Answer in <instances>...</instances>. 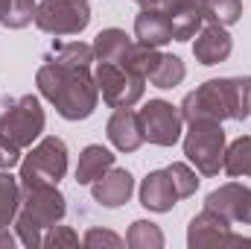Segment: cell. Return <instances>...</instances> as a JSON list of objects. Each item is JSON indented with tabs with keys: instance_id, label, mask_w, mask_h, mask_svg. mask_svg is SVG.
I'll return each mask as SVG.
<instances>
[{
	"instance_id": "obj_20",
	"label": "cell",
	"mask_w": 251,
	"mask_h": 249,
	"mask_svg": "<svg viewBox=\"0 0 251 249\" xmlns=\"http://www.w3.org/2000/svg\"><path fill=\"white\" fill-rule=\"evenodd\" d=\"M21 179L12 173H0V229H9L21 208Z\"/></svg>"
},
{
	"instance_id": "obj_26",
	"label": "cell",
	"mask_w": 251,
	"mask_h": 249,
	"mask_svg": "<svg viewBox=\"0 0 251 249\" xmlns=\"http://www.w3.org/2000/svg\"><path fill=\"white\" fill-rule=\"evenodd\" d=\"M231 85V121H246L251 115V76H234Z\"/></svg>"
},
{
	"instance_id": "obj_16",
	"label": "cell",
	"mask_w": 251,
	"mask_h": 249,
	"mask_svg": "<svg viewBox=\"0 0 251 249\" xmlns=\"http://www.w3.org/2000/svg\"><path fill=\"white\" fill-rule=\"evenodd\" d=\"M176 202H178V193H176V185H173V179H170L167 170H152L143 179V185H140V205L143 208L164 214Z\"/></svg>"
},
{
	"instance_id": "obj_24",
	"label": "cell",
	"mask_w": 251,
	"mask_h": 249,
	"mask_svg": "<svg viewBox=\"0 0 251 249\" xmlns=\"http://www.w3.org/2000/svg\"><path fill=\"white\" fill-rule=\"evenodd\" d=\"M243 18V0H204V21L234 27Z\"/></svg>"
},
{
	"instance_id": "obj_33",
	"label": "cell",
	"mask_w": 251,
	"mask_h": 249,
	"mask_svg": "<svg viewBox=\"0 0 251 249\" xmlns=\"http://www.w3.org/2000/svg\"><path fill=\"white\" fill-rule=\"evenodd\" d=\"M12 247H15V238L6 229H0V249H12Z\"/></svg>"
},
{
	"instance_id": "obj_2",
	"label": "cell",
	"mask_w": 251,
	"mask_h": 249,
	"mask_svg": "<svg viewBox=\"0 0 251 249\" xmlns=\"http://www.w3.org/2000/svg\"><path fill=\"white\" fill-rule=\"evenodd\" d=\"M67 214L64 196L56 185H29L21 193V208L15 217V229L21 244L29 249L41 247L44 241V229H53L56 223H62Z\"/></svg>"
},
{
	"instance_id": "obj_15",
	"label": "cell",
	"mask_w": 251,
	"mask_h": 249,
	"mask_svg": "<svg viewBox=\"0 0 251 249\" xmlns=\"http://www.w3.org/2000/svg\"><path fill=\"white\" fill-rule=\"evenodd\" d=\"M108 141L120 150V153H134L146 138H143V126H140V115L131 109H114L111 121L105 126Z\"/></svg>"
},
{
	"instance_id": "obj_27",
	"label": "cell",
	"mask_w": 251,
	"mask_h": 249,
	"mask_svg": "<svg viewBox=\"0 0 251 249\" xmlns=\"http://www.w3.org/2000/svg\"><path fill=\"white\" fill-rule=\"evenodd\" d=\"M167 173H170V179H173V185H176L178 199H187V196L196 193V187H199V176H196V170H193L190 164L176 161V164L167 167Z\"/></svg>"
},
{
	"instance_id": "obj_30",
	"label": "cell",
	"mask_w": 251,
	"mask_h": 249,
	"mask_svg": "<svg viewBox=\"0 0 251 249\" xmlns=\"http://www.w3.org/2000/svg\"><path fill=\"white\" fill-rule=\"evenodd\" d=\"M41 247L47 249H62V247H79V235L70 229V226H53V229H47V235H44V241H41Z\"/></svg>"
},
{
	"instance_id": "obj_22",
	"label": "cell",
	"mask_w": 251,
	"mask_h": 249,
	"mask_svg": "<svg viewBox=\"0 0 251 249\" xmlns=\"http://www.w3.org/2000/svg\"><path fill=\"white\" fill-rule=\"evenodd\" d=\"M161 62V53H158V47H149V44H131V50H128V56H126L123 67H128L131 73H137V76H143V79H149L152 76V70L158 67Z\"/></svg>"
},
{
	"instance_id": "obj_3",
	"label": "cell",
	"mask_w": 251,
	"mask_h": 249,
	"mask_svg": "<svg viewBox=\"0 0 251 249\" xmlns=\"http://www.w3.org/2000/svg\"><path fill=\"white\" fill-rule=\"evenodd\" d=\"M44 124H47V118H44L38 97L24 94V97L6 103V112L0 115V141L15 150H26L44 132Z\"/></svg>"
},
{
	"instance_id": "obj_35",
	"label": "cell",
	"mask_w": 251,
	"mask_h": 249,
	"mask_svg": "<svg viewBox=\"0 0 251 249\" xmlns=\"http://www.w3.org/2000/svg\"><path fill=\"white\" fill-rule=\"evenodd\" d=\"M137 3H143V0H137Z\"/></svg>"
},
{
	"instance_id": "obj_10",
	"label": "cell",
	"mask_w": 251,
	"mask_h": 249,
	"mask_svg": "<svg viewBox=\"0 0 251 249\" xmlns=\"http://www.w3.org/2000/svg\"><path fill=\"white\" fill-rule=\"evenodd\" d=\"M143 6L164 12L173 30V41L193 38L204 24V0H143Z\"/></svg>"
},
{
	"instance_id": "obj_4",
	"label": "cell",
	"mask_w": 251,
	"mask_h": 249,
	"mask_svg": "<svg viewBox=\"0 0 251 249\" xmlns=\"http://www.w3.org/2000/svg\"><path fill=\"white\" fill-rule=\"evenodd\" d=\"M67 173V144L56 135H47L44 141H38L26 158L21 161V187L29 185H59Z\"/></svg>"
},
{
	"instance_id": "obj_14",
	"label": "cell",
	"mask_w": 251,
	"mask_h": 249,
	"mask_svg": "<svg viewBox=\"0 0 251 249\" xmlns=\"http://www.w3.org/2000/svg\"><path fill=\"white\" fill-rule=\"evenodd\" d=\"M131 190H134V179H131V173L123 170V167H111L97 182H91L94 199L100 205H105V208H120V205H126L128 196H131Z\"/></svg>"
},
{
	"instance_id": "obj_28",
	"label": "cell",
	"mask_w": 251,
	"mask_h": 249,
	"mask_svg": "<svg viewBox=\"0 0 251 249\" xmlns=\"http://www.w3.org/2000/svg\"><path fill=\"white\" fill-rule=\"evenodd\" d=\"M50 59H59V62H73V64H91V62H94V47H91V44H82V41L59 44V47H53Z\"/></svg>"
},
{
	"instance_id": "obj_6",
	"label": "cell",
	"mask_w": 251,
	"mask_h": 249,
	"mask_svg": "<svg viewBox=\"0 0 251 249\" xmlns=\"http://www.w3.org/2000/svg\"><path fill=\"white\" fill-rule=\"evenodd\" d=\"M225 132L222 124H190V132L184 138V156L201 176H216L225 161Z\"/></svg>"
},
{
	"instance_id": "obj_11",
	"label": "cell",
	"mask_w": 251,
	"mask_h": 249,
	"mask_svg": "<svg viewBox=\"0 0 251 249\" xmlns=\"http://www.w3.org/2000/svg\"><path fill=\"white\" fill-rule=\"evenodd\" d=\"M231 244V220L222 217L213 208H204L196 214L187 226V247L190 249H228Z\"/></svg>"
},
{
	"instance_id": "obj_12",
	"label": "cell",
	"mask_w": 251,
	"mask_h": 249,
	"mask_svg": "<svg viewBox=\"0 0 251 249\" xmlns=\"http://www.w3.org/2000/svg\"><path fill=\"white\" fill-rule=\"evenodd\" d=\"M204 208L219 211L231 223H246V226H251V187L228 182V185L216 187L213 193H207Z\"/></svg>"
},
{
	"instance_id": "obj_18",
	"label": "cell",
	"mask_w": 251,
	"mask_h": 249,
	"mask_svg": "<svg viewBox=\"0 0 251 249\" xmlns=\"http://www.w3.org/2000/svg\"><path fill=\"white\" fill-rule=\"evenodd\" d=\"M114 167V153L105 150L102 144H91L82 150L79 156V164H76V182L79 185H91L97 182L102 173H108Z\"/></svg>"
},
{
	"instance_id": "obj_9",
	"label": "cell",
	"mask_w": 251,
	"mask_h": 249,
	"mask_svg": "<svg viewBox=\"0 0 251 249\" xmlns=\"http://www.w3.org/2000/svg\"><path fill=\"white\" fill-rule=\"evenodd\" d=\"M140 126H143V138L149 144L158 147H173L181 138V109L167 103V100H149L140 112Z\"/></svg>"
},
{
	"instance_id": "obj_5",
	"label": "cell",
	"mask_w": 251,
	"mask_h": 249,
	"mask_svg": "<svg viewBox=\"0 0 251 249\" xmlns=\"http://www.w3.org/2000/svg\"><path fill=\"white\" fill-rule=\"evenodd\" d=\"M187 124H222L231 118V85L228 79H207L190 91L178 106Z\"/></svg>"
},
{
	"instance_id": "obj_13",
	"label": "cell",
	"mask_w": 251,
	"mask_h": 249,
	"mask_svg": "<svg viewBox=\"0 0 251 249\" xmlns=\"http://www.w3.org/2000/svg\"><path fill=\"white\" fill-rule=\"evenodd\" d=\"M231 50H234V41H231V35L225 32V27L207 24V27H201V30L196 32V41H193V56H196V62L219 64L231 56Z\"/></svg>"
},
{
	"instance_id": "obj_17",
	"label": "cell",
	"mask_w": 251,
	"mask_h": 249,
	"mask_svg": "<svg viewBox=\"0 0 251 249\" xmlns=\"http://www.w3.org/2000/svg\"><path fill=\"white\" fill-rule=\"evenodd\" d=\"M134 35H137L140 44H149V47H161V44L173 41L170 21L164 18V12L149 9V6H143L134 18Z\"/></svg>"
},
{
	"instance_id": "obj_29",
	"label": "cell",
	"mask_w": 251,
	"mask_h": 249,
	"mask_svg": "<svg viewBox=\"0 0 251 249\" xmlns=\"http://www.w3.org/2000/svg\"><path fill=\"white\" fill-rule=\"evenodd\" d=\"M35 9H38L35 0H12L9 18H6L3 27H9V30H21V27L32 24V21H35Z\"/></svg>"
},
{
	"instance_id": "obj_7",
	"label": "cell",
	"mask_w": 251,
	"mask_h": 249,
	"mask_svg": "<svg viewBox=\"0 0 251 249\" xmlns=\"http://www.w3.org/2000/svg\"><path fill=\"white\" fill-rule=\"evenodd\" d=\"M88 24V0H41L35 9V27L50 35H79Z\"/></svg>"
},
{
	"instance_id": "obj_21",
	"label": "cell",
	"mask_w": 251,
	"mask_h": 249,
	"mask_svg": "<svg viewBox=\"0 0 251 249\" xmlns=\"http://www.w3.org/2000/svg\"><path fill=\"white\" fill-rule=\"evenodd\" d=\"M222 170L234 179L240 176H251V135L237 138L234 144L225 147V161H222Z\"/></svg>"
},
{
	"instance_id": "obj_1",
	"label": "cell",
	"mask_w": 251,
	"mask_h": 249,
	"mask_svg": "<svg viewBox=\"0 0 251 249\" xmlns=\"http://www.w3.org/2000/svg\"><path fill=\"white\" fill-rule=\"evenodd\" d=\"M35 85H38L41 97H47L56 106V112L64 121L91 118L97 109V100H100V88L91 73V64L59 62V59L47 56V62L38 67Z\"/></svg>"
},
{
	"instance_id": "obj_25",
	"label": "cell",
	"mask_w": 251,
	"mask_h": 249,
	"mask_svg": "<svg viewBox=\"0 0 251 249\" xmlns=\"http://www.w3.org/2000/svg\"><path fill=\"white\" fill-rule=\"evenodd\" d=\"M184 76H187V67H184V62L178 56H161V62L152 70L149 82L155 88H176Z\"/></svg>"
},
{
	"instance_id": "obj_8",
	"label": "cell",
	"mask_w": 251,
	"mask_h": 249,
	"mask_svg": "<svg viewBox=\"0 0 251 249\" xmlns=\"http://www.w3.org/2000/svg\"><path fill=\"white\" fill-rule=\"evenodd\" d=\"M94 79H97V88H100L102 100L111 109H131L143 97V88H146L143 76L131 73L128 67H123L117 62H100Z\"/></svg>"
},
{
	"instance_id": "obj_32",
	"label": "cell",
	"mask_w": 251,
	"mask_h": 249,
	"mask_svg": "<svg viewBox=\"0 0 251 249\" xmlns=\"http://www.w3.org/2000/svg\"><path fill=\"white\" fill-rule=\"evenodd\" d=\"M18 161H21V150H15V147H9V144L0 141V170L15 167Z\"/></svg>"
},
{
	"instance_id": "obj_23",
	"label": "cell",
	"mask_w": 251,
	"mask_h": 249,
	"mask_svg": "<svg viewBox=\"0 0 251 249\" xmlns=\"http://www.w3.org/2000/svg\"><path fill=\"white\" fill-rule=\"evenodd\" d=\"M126 244L131 249H161L164 247V232L149 220H134L128 235H126Z\"/></svg>"
},
{
	"instance_id": "obj_31",
	"label": "cell",
	"mask_w": 251,
	"mask_h": 249,
	"mask_svg": "<svg viewBox=\"0 0 251 249\" xmlns=\"http://www.w3.org/2000/svg\"><path fill=\"white\" fill-rule=\"evenodd\" d=\"M88 249H100V247H111V249H120L123 247V238L120 235H114V232H108V229H91L88 235H85V241H82Z\"/></svg>"
},
{
	"instance_id": "obj_34",
	"label": "cell",
	"mask_w": 251,
	"mask_h": 249,
	"mask_svg": "<svg viewBox=\"0 0 251 249\" xmlns=\"http://www.w3.org/2000/svg\"><path fill=\"white\" fill-rule=\"evenodd\" d=\"M9 9H12V0H0V24H6V18H9Z\"/></svg>"
},
{
	"instance_id": "obj_19",
	"label": "cell",
	"mask_w": 251,
	"mask_h": 249,
	"mask_svg": "<svg viewBox=\"0 0 251 249\" xmlns=\"http://www.w3.org/2000/svg\"><path fill=\"white\" fill-rule=\"evenodd\" d=\"M131 50V38L126 35L123 30L111 27V30H102L94 41V59L97 62H123Z\"/></svg>"
}]
</instances>
